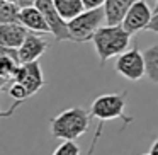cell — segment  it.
I'll return each mask as SVG.
<instances>
[{
	"label": "cell",
	"mask_w": 158,
	"mask_h": 155,
	"mask_svg": "<svg viewBox=\"0 0 158 155\" xmlns=\"http://www.w3.org/2000/svg\"><path fill=\"white\" fill-rule=\"evenodd\" d=\"M136 0H106L104 11H106L107 24H123L127 11L133 7Z\"/></svg>",
	"instance_id": "cell-12"
},
{
	"label": "cell",
	"mask_w": 158,
	"mask_h": 155,
	"mask_svg": "<svg viewBox=\"0 0 158 155\" xmlns=\"http://www.w3.org/2000/svg\"><path fill=\"white\" fill-rule=\"evenodd\" d=\"M22 7L15 2H5L0 0V24H15L21 22Z\"/></svg>",
	"instance_id": "cell-15"
},
{
	"label": "cell",
	"mask_w": 158,
	"mask_h": 155,
	"mask_svg": "<svg viewBox=\"0 0 158 155\" xmlns=\"http://www.w3.org/2000/svg\"><path fill=\"white\" fill-rule=\"evenodd\" d=\"M144 155H151V153H144Z\"/></svg>",
	"instance_id": "cell-24"
},
{
	"label": "cell",
	"mask_w": 158,
	"mask_h": 155,
	"mask_svg": "<svg viewBox=\"0 0 158 155\" xmlns=\"http://www.w3.org/2000/svg\"><path fill=\"white\" fill-rule=\"evenodd\" d=\"M5 2H15V4H17L19 0H5Z\"/></svg>",
	"instance_id": "cell-23"
},
{
	"label": "cell",
	"mask_w": 158,
	"mask_h": 155,
	"mask_svg": "<svg viewBox=\"0 0 158 155\" xmlns=\"http://www.w3.org/2000/svg\"><path fill=\"white\" fill-rule=\"evenodd\" d=\"M27 36H29V29L24 24H21V22L0 24V46L19 50Z\"/></svg>",
	"instance_id": "cell-10"
},
{
	"label": "cell",
	"mask_w": 158,
	"mask_h": 155,
	"mask_svg": "<svg viewBox=\"0 0 158 155\" xmlns=\"http://www.w3.org/2000/svg\"><path fill=\"white\" fill-rule=\"evenodd\" d=\"M53 155H80V147L73 140H63L53 152Z\"/></svg>",
	"instance_id": "cell-17"
},
{
	"label": "cell",
	"mask_w": 158,
	"mask_h": 155,
	"mask_svg": "<svg viewBox=\"0 0 158 155\" xmlns=\"http://www.w3.org/2000/svg\"><path fill=\"white\" fill-rule=\"evenodd\" d=\"M7 94H9V97H10V99L15 102V106H19L21 102H24L26 99H29V97H31V96H29V92H27V89H26L21 82H15V80L10 84V85H9Z\"/></svg>",
	"instance_id": "cell-16"
},
{
	"label": "cell",
	"mask_w": 158,
	"mask_h": 155,
	"mask_svg": "<svg viewBox=\"0 0 158 155\" xmlns=\"http://www.w3.org/2000/svg\"><path fill=\"white\" fill-rule=\"evenodd\" d=\"M151 17H153V11L146 4V0H136L124 17L123 28L129 34H136V32L148 28V24L151 22Z\"/></svg>",
	"instance_id": "cell-7"
},
{
	"label": "cell",
	"mask_w": 158,
	"mask_h": 155,
	"mask_svg": "<svg viewBox=\"0 0 158 155\" xmlns=\"http://www.w3.org/2000/svg\"><path fill=\"white\" fill-rule=\"evenodd\" d=\"M53 2H55V7L58 9V12L61 14V17L68 22L85 11L83 0H53Z\"/></svg>",
	"instance_id": "cell-13"
},
{
	"label": "cell",
	"mask_w": 158,
	"mask_h": 155,
	"mask_svg": "<svg viewBox=\"0 0 158 155\" xmlns=\"http://www.w3.org/2000/svg\"><path fill=\"white\" fill-rule=\"evenodd\" d=\"M36 7L43 12L49 29H51V34L55 36L56 41H73L72 32H70V28H68V21H65L61 17V14L55 7L53 0H38Z\"/></svg>",
	"instance_id": "cell-6"
},
{
	"label": "cell",
	"mask_w": 158,
	"mask_h": 155,
	"mask_svg": "<svg viewBox=\"0 0 158 155\" xmlns=\"http://www.w3.org/2000/svg\"><path fill=\"white\" fill-rule=\"evenodd\" d=\"M14 80H15V82H21L22 85L27 89V92H29V96H31V97L34 96L36 92H39V90L46 85L44 77H43L41 65H39L38 62L21 65Z\"/></svg>",
	"instance_id": "cell-8"
},
{
	"label": "cell",
	"mask_w": 158,
	"mask_h": 155,
	"mask_svg": "<svg viewBox=\"0 0 158 155\" xmlns=\"http://www.w3.org/2000/svg\"><path fill=\"white\" fill-rule=\"evenodd\" d=\"M153 12H158V0L155 2V11H153Z\"/></svg>",
	"instance_id": "cell-22"
},
{
	"label": "cell",
	"mask_w": 158,
	"mask_h": 155,
	"mask_svg": "<svg viewBox=\"0 0 158 155\" xmlns=\"http://www.w3.org/2000/svg\"><path fill=\"white\" fill-rule=\"evenodd\" d=\"M131 36L123 24H106L94 34L92 45L99 56L100 65L110 60L112 56H119L127 51L131 43Z\"/></svg>",
	"instance_id": "cell-1"
},
{
	"label": "cell",
	"mask_w": 158,
	"mask_h": 155,
	"mask_svg": "<svg viewBox=\"0 0 158 155\" xmlns=\"http://www.w3.org/2000/svg\"><path fill=\"white\" fill-rule=\"evenodd\" d=\"M126 99L127 92H110L102 94L95 97L90 106L92 118H97L99 121H109V119H121L124 124H129L133 118L126 114Z\"/></svg>",
	"instance_id": "cell-3"
},
{
	"label": "cell",
	"mask_w": 158,
	"mask_h": 155,
	"mask_svg": "<svg viewBox=\"0 0 158 155\" xmlns=\"http://www.w3.org/2000/svg\"><path fill=\"white\" fill-rule=\"evenodd\" d=\"M144 63H146V77L150 82L158 84V43L148 46L143 51Z\"/></svg>",
	"instance_id": "cell-14"
},
{
	"label": "cell",
	"mask_w": 158,
	"mask_h": 155,
	"mask_svg": "<svg viewBox=\"0 0 158 155\" xmlns=\"http://www.w3.org/2000/svg\"><path fill=\"white\" fill-rule=\"evenodd\" d=\"M116 72L121 77L131 80V82H138L143 77H146V63H144V55L139 51L138 45H134L131 50L124 51L123 55L117 56L116 65H114Z\"/></svg>",
	"instance_id": "cell-5"
},
{
	"label": "cell",
	"mask_w": 158,
	"mask_h": 155,
	"mask_svg": "<svg viewBox=\"0 0 158 155\" xmlns=\"http://www.w3.org/2000/svg\"><path fill=\"white\" fill-rule=\"evenodd\" d=\"M49 48V43L38 32H29V36L26 38V41L22 43V46L19 48V58L21 63H32L38 62L43 55L46 53V50Z\"/></svg>",
	"instance_id": "cell-9"
},
{
	"label": "cell",
	"mask_w": 158,
	"mask_h": 155,
	"mask_svg": "<svg viewBox=\"0 0 158 155\" xmlns=\"http://www.w3.org/2000/svg\"><path fill=\"white\" fill-rule=\"evenodd\" d=\"M83 5H85V11L90 9H100L106 5V0H83Z\"/></svg>",
	"instance_id": "cell-18"
},
{
	"label": "cell",
	"mask_w": 158,
	"mask_h": 155,
	"mask_svg": "<svg viewBox=\"0 0 158 155\" xmlns=\"http://www.w3.org/2000/svg\"><path fill=\"white\" fill-rule=\"evenodd\" d=\"M17 4L21 5V7H31V5L38 4V0H19Z\"/></svg>",
	"instance_id": "cell-20"
},
{
	"label": "cell",
	"mask_w": 158,
	"mask_h": 155,
	"mask_svg": "<svg viewBox=\"0 0 158 155\" xmlns=\"http://www.w3.org/2000/svg\"><path fill=\"white\" fill-rule=\"evenodd\" d=\"M21 24H24L31 32H38V34H51V29H49L44 15H43V12L39 11L36 5L22 7V11H21Z\"/></svg>",
	"instance_id": "cell-11"
},
{
	"label": "cell",
	"mask_w": 158,
	"mask_h": 155,
	"mask_svg": "<svg viewBox=\"0 0 158 155\" xmlns=\"http://www.w3.org/2000/svg\"><path fill=\"white\" fill-rule=\"evenodd\" d=\"M146 31L151 32H158V12H153V17H151V22L148 24Z\"/></svg>",
	"instance_id": "cell-19"
},
{
	"label": "cell",
	"mask_w": 158,
	"mask_h": 155,
	"mask_svg": "<svg viewBox=\"0 0 158 155\" xmlns=\"http://www.w3.org/2000/svg\"><path fill=\"white\" fill-rule=\"evenodd\" d=\"M102 22H107L104 7L83 11L80 15H77L75 19H72L68 22L70 32H72V39L75 43L92 41L94 34L102 28Z\"/></svg>",
	"instance_id": "cell-4"
},
{
	"label": "cell",
	"mask_w": 158,
	"mask_h": 155,
	"mask_svg": "<svg viewBox=\"0 0 158 155\" xmlns=\"http://www.w3.org/2000/svg\"><path fill=\"white\" fill-rule=\"evenodd\" d=\"M90 111L83 107H70L60 113L49 121V133L58 140H73L80 138L90 126Z\"/></svg>",
	"instance_id": "cell-2"
},
{
	"label": "cell",
	"mask_w": 158,
	"mask_h": 155,
	"mask_svg": "<svg viewBox=\"0 0 158 155\" xmlns=\"http://www.w3.org/2000/svg\"><path fill=\"white\" fill-rule=\"evenodd\" d=\"M150 153H151V155H158V138L153 141V145H151V148H150Z\"/></svg>",
	"instance_id": "cell-21"
}]
</instances>
